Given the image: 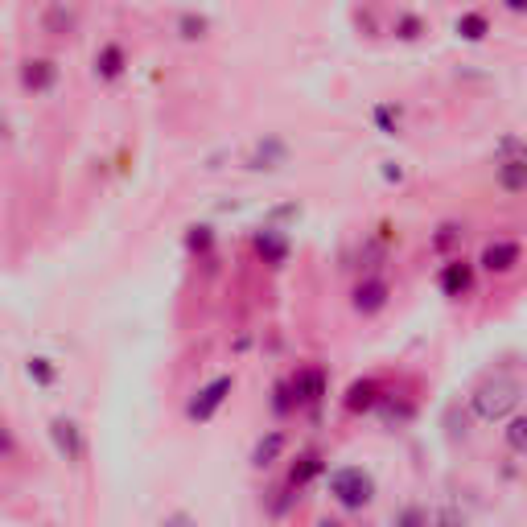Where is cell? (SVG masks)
<instances>
[{"label":"cell","instance_id":"obj_4","mask_svg":"<svg viewBox=\"0 0 527 527\" xmlns=\"http://www.w3.org/2000/svg\"><path fill=\"white\" fill-rule=\"evenodd\" d=\"M54 445L66 462H79L83 458V441H79V429L70 420H54Z\"/></svg>","mask_w":527,"mask_h":527},{"label":"cell","instance_id":"obj_13","mask_svg":"<svg viewBox=\"0 0 527 527\" xmlns=\"http://www.w3.org/2000/svg\"><path fill=\"white\" fill-rule=\"evenodd\" d=\"M507 445L511 453H527V416H515L507 425Z\"/></svg>","mask_w":527,"mask_h":527},{"label":"cell","instance_id":"obj_17","mask_svg":"<svg viewBox=\"0 0 527 527\" xmlns=\"http://www.w3.org/2000/svg\"><path fill=\"white\" fill-rule=\"evenodd\" d=\"M161 527H198V519H194V515H186V511H173V515H165V519H161Z\"/></svg>","mask_w":527,"mask_h":527},{"label":"cell","instance_id":"obj_6","mask_svg":"<svg viewBox=\"0 0 527 527\" xmlns=\"http://www.w3.org/2000/svg\"><path fill=\"white\" fill-rule=\"evenodd\" d=\"M280 453H285V433H268V437H260L256 449H252V466H256V470H268V466H276Z\"/></svg>","mask_w":527,"mask_h":527},{"label":"cell","instance_id":"obj_5","mask_svg":"<svg viewBox=\"0 0 527 527\" xmlns=\"http://www.w3.org/2000/svg\"><path fill=\"white\" fill-rule=\"evenodd\" d=\"M519 264V248L515 243H490V248L482 252V268L486 272H507Z\"/></svg>","mask_w":527,"mask_h":527},{"label":"cell","instance_id":"obj_9","mask_svg":"<svg viewBox=\"0 0 527 527\" xmlns=\"http://www.w3.org/2000/svg\"><path fill=\"white\" fill-rule=\"evenodd\" d=\"M293 392H297L301 404H313V400L322 396V375H318V371H301V375L293 379Z\"/></svg>","mask_w":527,"mask_h":527},{"label":"cell","instance_id":"obj_2","mask_svg":"<svg viewBox=\"0 0 527 527\" xmlns=\"http://www.w3.org/2000/svg\"><path fill=\"white\" fill-rule=\"evenodd\" d=\"M330 495H334V503L346 507V511H363V507L375 499V482H371V474H363L359 466H342V470L330 474Z\"/></svg>","mask_w":527,"mask_h":527},{"label":"cell","instance_id":"obj_15","mask_svg":"<svg viewBox=\"0 0 527 527\" xmlns=\"http://www.w3.org/2000/svg\"><path fill=\"white\" fill-rule=\"evenodd\" d=\"M503 186H507V190H523V186H527V165H523V161L503 165Z\"/></svg>","mask_w":527,"mask_h":527},{"label":"cell","instance_id":"obj_12","mask_svg":"<svg viewBox=\"0 0 527 527\" xmlns=\"http://www.w3.org/2000/svg\"><path fill=\"white\" fill-rule=\"evenodd\" d=\"M441 280H445V289H449V293H466V289H470V268H462V264H449Z\"/></svg>","mask_w":527,"mask_h":527},{"label":"cell","instance_id":"obj_8","mask_svg":"<svg viewBox=\"0 0 527 527\" xmlns=\"http://www.w3.org/2000/svg\"><path fill=\"white\" fill-rule=\"evenodd\" d=\"M383 301H388V289H383L379 280H367V285H359V289H355V305H359L363 313H375Z\"/></svg>","mask_w":527,"mask_h":527},{"label":"cell","instance_id":"obj_7","mask_svg":"<svg viewBox=\"0 0 527 527\" xmlns=\"http://www.w3.org/2000/svg\"><path fill=\"white\" fill-rule=\"evenodd\" d=\"M318 474H322V458H318V453H305V458H297L293 470H289V486L301 490V486H309Z\"/></svg>","mask_w":527,"mask_h":527},{"label":"cell","instance_id":"obj_16","mask_svg":"<svg viewBox=\"0 0 527 527\" xmlns=\"http://www.w3.org/2000/svg\"><path fill=\"white\" fill-rule=\"evenodd\" d=\"M429 527H470V523H466V515H462V511L441 507V511L433 515V523H429Z\"/></svg>","mask_w":527,"mask_h":527},{"label":"cell","instance_id":"obj_10","mask_svg":"<svg viewBox=\"0 0 527 527\" xmlns=\"http://www.w3.org/2000/svg\"><path fill=\"white\" fill-rule=\"evenodd\" d=\"M375 396H379V388H375L371 379H363V383H355V388H350L346 408H350V412H363V408H371V404H375Z\"/></svg>","mask_w":527,"mask_h":527},{"label":"cell","instance_id":"obj_3","mask_svg":"<svg viewBox=\"0 0 527 527\" xmlns=\"http://www.w3.org/2000/svg\"><path fill=\"white\" fill-rule=\"evenodd\" d=\"M227 396H231V375H223V379H215V383H206V388L198 392V400L190 404V420H210V416L223 408Z\"/></svg>","mask_w":527,"mask_h":527},{"label":"cell","instance_id":"obj_11","mask_svg":"<svg viewBox=\"0 0 527 527\" xmlns=\"http://www.w3.org/2000/svg\"><path fill=\"white\" fill-rule=\"evenodd\" d=\"M280 161H285V145H276V140H268V145H260L256 153H252V169H276Z\"/></svg>","mask_w":527,"mask_h":527},{"label":"cell","instance_id":"obj_18","mask_svg":"<svg viewBox=\"0 0 527 527\" xmlns=\"http://www.w3.org/2000/svg\"><path fill=\"white\" fill-rule=\"evenodd\" d=\"M318 527H346V523H342V519H322Z\"/></svg>","mask_w":527,"mask_h":527},{"label":"cell","instance_id":"obj_1","mask_svg":"<svg viewBox=\"0 0 527 527\" xmlns=\"http://www.w3.org/2000/svg\"><path fill=\"white\" fill-rule=\"evenodd\" d=\"M523 400V388L511 379V375H495V379H486L482 388H474L470 396V412L478 420H486V425H495V420H507Z\"/></svg>","mask_w":527,"mask_h":527},{"label":"cell","instance_id":"obj_14","mask_svg":"<svg viewBox=\"0 0 527 527\" xmlns=\"http://www.w3.org/2000/svg\"><path fill=\"white\" fill-rule=\"evenodd\" d=\"M433 519L425 515V507H404L396 519H392V527H429Z\"/></svg>","mask_w":527,"mask_h":527}]
</instances>
